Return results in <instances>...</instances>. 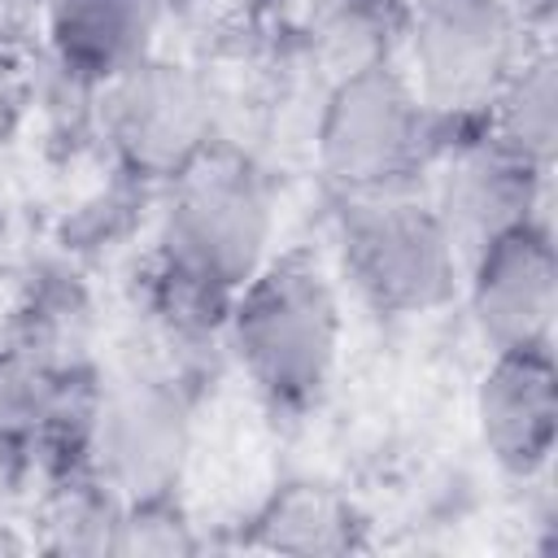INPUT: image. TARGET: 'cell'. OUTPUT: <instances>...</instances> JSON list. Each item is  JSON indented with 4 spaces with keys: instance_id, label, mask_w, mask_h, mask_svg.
I'll return each mask as SVG.
<instances>
[{
    "instance_id": "cell-1",
    "label": "cell",
    "mask_w": 558,
    "mask_h": 558,
    "mask_svg": "<svg viewBox=\"0 0 558 558\" xmlns=\"http://www.w3.org/2000/svg\"><path fill=\"white\" fill-rule=\"evenodd\" d=\"M336 279L305 253L270 257L231 301L222 344L270 410H310L340 362Z\"/></svg>"
},
{
    "instance_id": "cell-5",
    "label": "cell",
    "mask_w": 558,
    "mask_h": 558,
    "mask_svg": "<svg viewBox=\"0 0 558 558\" xmlns=\"http://www.w3.org/2000/svg\"><path fill=\"white\" fill-rule=\"evenodd\" d=\"M192 458L187 392L157 371H122L100 379L83 440V471L113 501L174 497Z\"/></svg>"
},
{
    "instance_id": "cell-6",
    "label": "cell",
    "mask_w": 558,
    "mask_h": 558,
    "mask_svg": "<svg viewBox=\"0 0 558 558\" xmlns=\"http://www.w3.org/2000/svg\"><path fill=\"white\" fill-rule=\"evenodd\" d=\"M527 31L506 0H418L401 70L436 122H471L532 48Z\"/></svg>"
},
{
    "instance_id": "cell-16",
    "label": "cell",
    "mask_w": 558,
    "mask_h": 558,
    "mask_svg": "<svg viewBox=\"0 0 558 558\" xmlns=\"http://www.w3.org/2000/svg\"><path fill=\"white\" fill-rule=\"evenodd\" d=\"M527 26H541V22H549V13H554V0H506Z\"/></svg>"
},
{
    "instance_id": "cell-15",
    "label": "cell",
    "mask_w": 558,
    "mask_h": 558,
    "mask_svg": "<svg viewBox=\"0 0 558 558\" xmlns=\"http://www.w3.org/2000/svg\"><path fill=\"white\" fill-rule=\"evenodd\" d=\"M201 541L174 497L131 501L118 519V554H192Z\"/></svg>"
},
{
    "instance_id": "cell-13",
    "label": "cell",
    "mask_w": 558,
    "mask_h": 558,
    "mask_svg": "<svg viewBox=\"0 0 558 558\" xmlns=\"http://www.w3.org/2000/svg\"><path fill=\"white\" fill-rule=\"evenodd\" d=\"M257 545L279 554H344L357 545L353 506L323 484H288L257 514Z\"/></svg>"
},
{
    "instance_id": "cell-12",
    "label": "cell",
    "mask_w": 558,
    "mask_h": 558,
    "mask_svg": "<svg viewBox=\"0 0 558 558\" xmlns=\"http://www.w3.org/2000/svg\"><path fill=\"white\" fill-rule=\"evenodd\" d=\"M484 131L510 148L514 157H523L536 170L554 166V144H558V70H554V52L545 44H532L523 52V61L506 74V83L497 87L493 105L484 109Z\"/></svg>"
},
{
    "instance_id": "cell-9",
    "label": "cell",
    "mask_w": 558,
    "mask_h": 558,
    "mask_svg": "<svg viewBox=\"0 0 558 558\" xmlns=\"http://www.w3.org/2000/svg\"><path fill=\"white\" fill-rule=\"evenodd\" d=\"M545 187L549 170L527 166L484 131L445 153V166L436 170L427 201L445 235L453 240L458 257L466 262L493 235L527 218H545Z\"/></svg>"
},
{
    "instance_id": "cell-3",
    "label": "cell",
    "mask_w": 558,
    "mask_h": 558,
    "mask_svg": "<svg viewBox=\"0 0 558 558\" xmlns=\"http://www.w3.org/2000/svg\"><path fill=\"white\" fill-rule=\"evenodd\" d=\"M436 126L405 70L375 61L331 78L314 122V161L336 196L418 187L414 179L436 148Z\"/></svg>"
},
{
    "instance_id": "cell-10",
    "label": "cell",
    "mask_w": 558,
    "mask_h": 558,
    "mask_svg": "<svg viewBox=\"0 0 558 558\" xmlns=\"http://www.w3.org/2000/svg\"><path fill=\"white\" fill-rule=\"evenodd\" d=\"M475 432L484 453L514 480L549 466L558 440V379L549 344L488 353L475 384Z\"/></svg>"
},
{
    "instance_id": "cell-7",
    "label": "cell",
    "mask_w": 558,
    "mask_h": 558,
    "mask_svg": "<svg viewBox=\"0 0 558 558\" xmlns=\"http://www.w3.org/2000/svg\"><path fill=\"white\" fill-rule=\"evenodd\" d=\"M96 122L126 174L170 183L214 148L218 105L192 65L153 52L96 92Z\"/></svg>"
},
{
    "instance_id": "cell-2",
    "label": "cell",
    "mask_w": 558,
    "mask_h": 558,
    "mask_svg": "<svg viewBox=\"0 0 558 558\" xmlns=\"http://www.w3.org/2000/svg\"><path fill=\"white\" fill-rule=\"evenodd\" d=\"M336 253L344 283L388 318L432 314L462 283V257L418 187L336 196Z\"/></svg>"
},
{
    "instance_id": "cell-8",
    "label": "cell",
    "mask_w": 558,
    "mask_h": 558,
    "mask_svg": "<svg viewBox=\"0 0 558 558\" xmlns=\"http://www.w3.org/2000/svg\"><path fill=\"white\" fill-rule=\"evenodd\" d=\"M466 318L488 353L536 349L554 340L558 314V257L545 218H527L462 262Z\"/></svg>"
},
{
    "instance_id": "cell-4",
    "label": "cell",
    "mask_w": 558,
    "mask_h": 558,
    "mask_svg": "<svg viewBox=\"0 0 558 558\" xmlns=\"http://www.w3.org/2000/svg\"><path fill=\"white\" fill-rule=\"evenodd\" d=\"M270 187L244 157L209 148L166 183L157 262L235 296L270 262Z\"/></svg>"
},
{
    "instance_id": "cell-11",
    "label": "cell",
    "mask_w": 558,
    "mask_h": 558,
    "mask_svg": "<svg viewBox=\"0 0 558 558\" xmlns=\"http://www.w3.org/2000/svg\"><path fill=\"white\" fill-rule=\"evenodd\" d=\"M166 0H48L52 65L83 92H100L157 52Z\"/></svg>"
},
{
    "instance_id": "cell-17",
    "label": "cell",
    "mask_w": 558,
    "mask_h": 558,
    "mask_svg": "<svg viewBox=\"0 0 558 558\" xmlns=\"http://www.w3.org/2000/svg\"><path fill=\"white\" fill-rule=\"evenodd\" d=\"M9 109H13V87H9V70H4V61H0V135H4Z\"/></svg>"
},
{
    "instance_id": "cell-14",
    "label": "cell",
    "mask_w": 558,
    "mask_h": 558,
    "mask_svg": "<svg viewBox=\"0 0 558 558\" xmlns=\"http://www.w3.org/2000/svg\"><path fill=\"white\" fill-rule=\"evenodd\" d=\"M388 9L379 0H318L314 4V48L331 65V78L392 61L388 57Z\"/></svg>"
}]
</instances>
